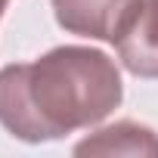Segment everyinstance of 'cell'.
Segmentation results:
<instances>
[{
    "instance_id": "obj_3",
    "label": "cell",
    "mask_w": 158,
    "mask_h": 158,
    "mask_svg": "<svg viewBox=\"0 0 158 158\" xmlns=\"http://www.w3.org/2000/svg\"><path fill=\"white\" fill-rule=\"evenodd\" d=\"M133 3L136 0H53V16L68 34L112 44Z\"/></svg>"
},
{
    "instance_id": "obj_2",
    "label": "cell",
    "mask_w": 158,
    "mask_h": 158,
    "mask_svg": "<svg viewBox=\"0 0 158 158\" xmlns=\"http://www.w3.org/2000/svg\"><path fill=\"white\" fill-rule=\"evenodd\" d=\"M112 44L130 74L158 77V0H136Z\"/></svg>"
},
{
    "instance_id": "obj_1",
    "label": "cell",
    "mask_w": 158,
    "mask_h": 158,
    "mask_svg": "<svg viewBox=\"0 0 158 158\" xmlns=\"http://www.w3.org/2000/svg\"><path fill=\"white\" fill-rule=\"evenodd\" d=\"M124 99L115 59L93 47H53L0 68V124L22 143H50L102 124Z\"/></svg>"
},
{
    "instance_id": "obj_4",
    "label": "cell",
    "mask_w": 158,
    "mask_h": 158,
    "mask_svg": "<svg viewBox=\"0 0 158 158\" xmlns=\"http://www.w3.org/2000/svg\"><path fill=\"white\" fill-rule=\"evenodd\" d=\"M74 155H158V133L136 121H115L84 136Z\"/></svg>"
},
{
    "instance_id": "obj_5",
    "label": "cell",
    "mask_w": 158,
    "mask_h": 158,
    "mask_svg": "<svg viewBox=\"0 0 158 158\" xmlns=\"http://www.w3.org/2000/svg\"><path fill=\"white\" fill-rule=\"evenodd\" d=\"M6 6H10V0H0V19H3V13H6Z\"/></svg>"
}]
</instances>
